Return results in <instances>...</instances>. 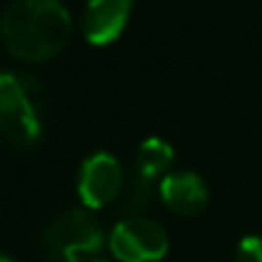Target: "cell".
<instances>
[{"instance_id": "1", "label": "cell", "mask_w": 262, "mask_h": 262, "mask_svg": "<svg viewBox=\"0 0 262 262\" xmlns=\"http://www.w3.org/2000/svg\"><path fill=\"white\" fill-rule=\"evenodd\" d=\"M72 13L61 0H10L0 13V41L26 64L54 59L72 38Z\"/></svg>"}, {"instance_id": "4", "label": "cell", "mask_w": 262, "mask_h": 262, "mask_svg": "<svg viewBox=\"0 0 262 262\" xmlns=\"http://www.w3.org/2000/svg\"><path fill=\"white\" fill-rule=\"evenodd\" d=\"M107 250L117 262H161L171 239L166 227L148 214L122 216L107 234Z\"/></svg>"}, {"instance_id": "11", "label": "cell", "mask_w": 262, "mask_h": 262, "mask_svg": "<svg viewBox=\"0 0 262 262\" xmlns=\"http://www.w3.org/2000/svg\"><path fill=\"white\" fill-rule=\"evenodd\" d=\"M0 262H18V260H15V257H10V255H3V252H0Z\"/></svg>"}, {"instance_id": "7", "label": "cell", "mask_w": 262, "mask_h": 262, "mask_svg": "<svg viewBox=\"0 0 262 262\" xmlns=\"http://www.w3.org/2000/svg\"><path fill=\"white\" fill-rule=\"evenodd\" d=\"M158 196L173 214L193 216V214L204 211V206L209 204V186L201 173L181 168V171H171L168 176L161 178Z\"/></svg>"}, {"instance_id": "8", "label": "cell", "mask_w": 262, "mask_h": 262, "mask_svg": "<svg viewBox=\"0 0 262 262\" xmlns=\"http://www.w3.org/2000/svg\"><path fill=\"white\" fill-rule=\"evenodd\" d=\"M176 161L173 145L158 135L145 138L138 145V156H135V173H140L143 178H163L171 173V166Z\"/></svg>"}, {"instance_id": "2", "label": "cell", "mask_w": 262, "mask_h": 262, "mask_svg": "<svg viewBox=\"0 0 262 262\" xmlns=\"http://www.w3.org/2000/svg\"><path fill=\"white\" fill-rule=\"evenodd\" d=\"M46 127V92L38 77L18 69L0 72V140L33 148Z\"/></svg>"}, {"instance_id": "5", "label": "cell", "mask_w": 262, "mask_h": 262, "mask_svg": "<svg viewBox=\"0 0 262 262\" xmlns=\"http://www.w3.org/2000/svg\"><path fill=\"white\" fill-rule=\"evenodd\" d=\"M125 168L120 163V158L110 150H94L79 163V173H77V193L84 209H102L112 201H117V196L125 188Z\"/></svg>"}, {"instance_id": "6", "label": "cell", "mask_w": 262, "mask_h": 262, "mask_svg": "<svg viewBox=\"0 0 262 262\" xmlns=\"http://www.w3.org/2000/svg\"><path fill=\"white\" fill-rule=\"evenodd\" d=\"M135 0H87L82 10V33L92 46H110L130 23Z\"/></svg>"}, {"instance_id": "12", "label": "cell", "mask_w": 262, "mask_h": 262, "mask_svg": "<svg viewBox=\"0 0 262 262\" xmlns=\"http://www.w3.org/2000/svg\"><path fill=\"white\" fill-rule=\"evenodd\" d=\"M94 262H107V260H102V257H99V260H94Z\"/></svg>"}, {"instance_id": "3", "label": "cell", "mask_w": 262, "mask_h": 262, "mask_svg": "<svg viewBox=\"0 0 262 262\" xmlns=\"http://www.w3.org/2000/svg\"><path fill=\"white\" fill-rule=\"evenodd\" d=\"M107 245V234L99 219L84 209H67L43 229L46 262H94Z\"/></svg>"}, {"instance_id": "10", "label": "cell", "mask_w": 262, "mask_h": 262, "mask_svg": "<svg viewBox=\"0 0 262 262\" xmlns=\"http://www.w3.org/2000/svg\"><path fill=\"white\" fill-rule=\"evenodd\" d=\"M234 262H262V237L260 234H247L239 239Z\"/></svg>"}, {"instance_id": "9", "label": "cell", "mask_w": 262, "mask_h": 262, "mask_svg": "<svg viewBox=\"0 0 262 262\" xmlns=\"http://www.w3.org/2000/svg\"><path fill=\"white\" fill-rule=\"evenodd\" d=\"M156 193H158V186H153L150 178H143L140 173H135L125 181V188L117 196V206H120L122 216H140L153 204Z\"/></svg>"}]
</instances>
